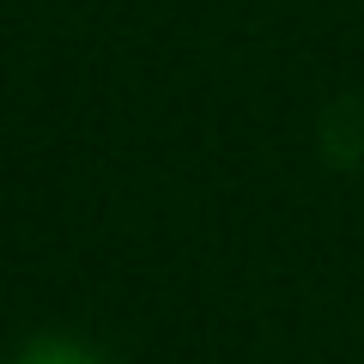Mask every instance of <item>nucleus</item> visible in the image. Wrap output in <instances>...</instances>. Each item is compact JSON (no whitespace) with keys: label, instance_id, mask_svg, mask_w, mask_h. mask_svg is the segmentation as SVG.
Here are the masks:
<instances>
[{"label":"nucleus","instance_id":"obj_1","mask_svg":"<svg viewBox=\"0 0 364 364\" xmlns=\"http://www.w3.org/2000/svg\"><path fill=\"white\" fill-rule=\"evenodd\" d=\"M13 364H97L85 346H67V340H37V346H25Z\"/></svg>","mask_w":364,"mask_h":364}]
</instances>
